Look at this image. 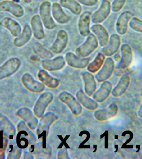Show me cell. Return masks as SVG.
I'll use <instances>...</instances> for the list:
<instances>
[{"instance_id": "1", "label": "cell", "mask_w": 142, "mask_h": 159, "mask_svg": "<svg viewBox=\"0 0 142 159\" xmlns=\"http://www.w3.org/2000/svg\"><path fill=\"white\" fill-rule=\"evenodd\" d=\"M16 142L18 147L25 149L35 143L36 138L24 121H21L17 126Z\"/></svg>"}, {"instance_id": "2", "label": "cell", "mask_w": 142, "mask_h": 159, "mask_svg": "<svg viewBox=\"0 0 142 159\" xmlns=\"http://www.w3.org/2000/svg\"><path fill=\"white\" fill-rule=\"evenodd\" d=\"M58 117L52 112H48L42 117L38 125L37 135L38 139L46 140L48 135L50 127L58 119Z\"/></svg>"}, {"instance_id": "3", "label": "cell", "mask_w": 142, "mask_h": 159, "mask_svg": "<svg viewBox=\"0 0 142 159\" xmlns=\"http://www.w3.org/2000/svg\"><path fill=\"white\" fill-rule=\"evenodd\" d=\"M98 42L96 36L90 33L88 36L86 41L75 50L77 56L85 58L89 56L98 48Z\"/></svg>"}, {"instance_id": "4", "label": "cell", "mask_w": 142, "mask_h": 159, "mask_svg": "<svg viewBox=\"0 0 142 159\" xmlns=\"http://www.w3.org/2000/svg\"><path fill=\"white\" fill-rule=\"evenodd\" d=\"M51 3L49 1H44L39 8V15L42 23L47 29L51 30L56 27V24L51 15Z\"/></svg>"}, {"instance_id": "5", "label": "cell", "mask_w": 142, "mask_h": 159, "mask_svg": "<svg viewBox=\"0 0 142 159\" xmlns=\"http://www.w3.org/2000/svg\"><path fill=\"white\" fill-rule=\"evenodd\" d=\"M53 99L52 93L45 92L41 95L33 108V112L37 118H41L44 115L46 109Z\"/></svg>"}, {"instance_id": "6", "label": "cell", "mask_w": 142, "mask_h": 159, "mask_svg": "<svg viewBox=\"0 0 142 159\" xmlns=\"http://www.w3.org/2000/svg\"><path fill=\"white\" fill-rule=\"evenodd\" d=\"M21 61L18 58H12L0 66V80L12 76L19 70Z\"/></svg>"}, {"instance_id": "7", "label": "cell", "mask_w": 142, "mask_h": 159, "mask_svg": "<svg viewBox=\"0 0 142 159\" xmlns=\"http://www.w3.org/2000/svg\"><path fill=\"white\" fill-rule=\"evenodd\" d=\"M59 98L61 102L68 107L74 115L79 116L82 113V108L81 104L71 93L63 92L59 94Z\"/></svg>"}, {"instance_id": "8", "label": "cell", "mask_w": 142, "mask_h": 159, "mask_svg": "<svg viewBox=\"0 0 142 159\" xmlns=\"http://www.w3.org/2000/svg\"><path fill=\"white\" fill-rule=\"evenodd\" d=\"M112 6L108 0H103L100 7L91 16V20L95 24H99L105 20L110 14Z\"/></svg>"}, {"instance_id": "9", "label": "cell", "mask_w": 142, "mask_h": 159, "mask_svg": "<svg viewBox=\"0 0 142 159\" xmlns=\"http://www.w3.org/2000/svg\"><path fill=\"white\" fill-rule=\"evenodd\" d=\"M21 80L24 87L30 92L39 93L44 91L45 86L42 82H38L30 74L26 73L22 76Z\"/></svg>"}, {"instance_id": "10", "label": "cell", "mask_w": 142, "mask_h": 159, "mask_svg": "<svg viewBox=\"0 0 142 159\" xmlns=\"http://www.w3.org/2000/svg\"><path fill=\"white\" fill-rule=\"evenodd\" d=\"M68 40L67 32L64 30H60L57 33L55 41L52 45L51 51L55 54L61 53L67 46Z\"/></svg>"}, {"instance_id": "11", "label": "cell", "mask_w": 142, "mask_h": 159, "mask_svg": "<svg viewBox=\"0 0 142 159\" xmlns=\"http://www.w3.org/2000/svg\"><path fill=\"white\" fill-rule=\"evenodd\" d=\"M121 44L120 36L117 34H112L109 38L108 43L101 50V52L105 56H113L119 50Z\"/></svg>"}, {"instance_id": "12", "label": "cell", "mask_w": 142, "mask_h": 159, "mask_svg": "<svg viewBox=\"0 0 142 159\" xmlns=\"http://www.w3.org/2000/svg\"><path fill=\"white\" fill-rule=\"evenodd\" d=\"M114 69V61L112 58H107L102 69L96 75L97 81L98 82H102L107 80L110 77Z\"/></svg>"}, {"instance_id": "13", "label": "cell", "mask_w": 142, "mask_h": 159, "mask_svg": "<svg viewBox=\"0 0 142 159\" xmlns=\"http://www.w3.org/2000/svg\"><path fill=\"white\" fill-rule=\"evenodd\" d=\"M133 15L130 11H127L121 13L116 24V29L120 35H124L127 33L130 21Z\"/></svg>"}, {"instance_id": "14", "label": "cell", "mask_w": 142, "mask_h": 159, "mask_svg": "<svg viewBox=\"0 0 142 159\" xmlns=\"http://www.w3.org/2000/svg\"><path fill=\"white\" fill-rule=\"evenodd\" d=\"M65 59L69 66L76 69L85 68L90 61L89 59L80 57L71 52H67L65 55Z\"/></svg>"}, {"instance_id": "15", "label": "cell", "mask_w": 142, "mask_h": 159, "mask_svg": "<svg viewBox=\"0 0 142 159\" xmlns=\"http://www.w3.org/2000/svg\"><path fill=\"white\" fill-rule=\"evenodd\" d=\"M17 115L26 123L27 125L31 130H35L38 127V119L34 116L33 112L29 108H21L17 112Z\"/></svg>"}, {"instance_id": "16", "label": "cell", "mask_w": 142, "mask_h": 159, "mask_svg": "<svg viewBox=\"0 0 142 159\" xmlns=\"http://www.w3.org/2000/svg\"><path fill=\"white\" fill-rule=\"evenodd\" d=\"M66 61L63 57H57L51 60H45L42 61V66L43 68L49 71H58L62 69L65 66Z\"/></svg>"}, {"instance_id": "17", "label": "cell", "mask_w": 142, "mask_h": 159, "mask_svg": "<svg viewBox=\"0 0 142 159\" xmlns=\"http://www.w3.org/2000/svg\"><path fill=\"white\" fill-rule=\"evenodd\" d=\"M91 16L89 12L86 11L83 13L79 18L78 27L79 33L82 37H87L91 33Z\"/></svg>"}, {"instance_id": "18", "label": "cell", "mask_w": 142, "mask_h": 159, "mask_svg": "<svg viewBox=\"0 0 142 159\" xmlns=\"http://www.w3.org/2000/svg\"><path fill=\"white\" fill-rule=\"evenodd\" d=\"M121 57L118 67L124 69L130 66L133 61V50L128 44H124L121 48Z\"/></svg>"}, {"instance_id": "19", "label": "cell", "mask_w": 142, "mask_h": 159, "mask_svg": "<svg viewBox=\"0 0 142 159\" xmlns=\"http://www.w3.org/2000/svg\"><path fill=\"white\" fill-rule=\"evenodd\" d=\"M91 29L97 37L100 45L106 46L109 41V35L106 28L100 24H95L91 26Z\"/></svg>"}, {"instance_id": "20", "label": "cell", "mask_w": 142, "mask_h": 159, "mask_svg": "<svg viewBox=\"0 0 142 159\" xmlns=\"http://www.w3.org/2000/svg\"><path fill=\"white\" fill-rule=\"evenodd\" d=\"M0 23L13 37L16 38L21 33L22 29L21 25L17 21L11 18L5 17Z\"/></svg>"}, {"instance_id": "21", "label": "cell", "mask_w": 142, "mask_h": 159, "mask_svg": "<svg viewBox=\"0 0 142 159\" xmlns=\"http://www.w3.org/2000/svg\"><path fill=\"white\" fill-rule=\"evenodd\" d=\"M0 130L3 135L9 139H13L16 134V129L10 120L4 115L0 113Z\"/></svg>"}, {"instance_id": "22", "label": "cell", "mask_w": 142, "mask_h": 159, "mask_svg": "<svg viewBox=\"0 0 142 159\" xmlns=\"http://www.w3.org/2000/svg\"><path fill=\"white\" fill-rule=\"evenodd\" d=\"M0 10L8 12L17 18L23 17L24 14V9L21 6L11 2H3L0 4Z\"/></svg>"}, {"instance_id": "23", "label": "cell", "mask_w": 142, "mask_h": 159, "mask_svg": "<svg viewBox=\"0 0 142 159\" xmlns=\"http://www.w3.org/2000/svg\"><path fill=\"white\" fill-rule=\"evenodd\" d=\"M32 33L34 38L38 40H42L45 37V34L40 16L35 15L31 19Z\"/></svg>"}, {"instance_id": "24", "label": "cell", "mask_w": 142, "mask_h": 159, "mask_svg": "<svg viewBox=\"0 0 142 159\" xmlns=\"http://www.w3.org/2000/svg\"><path fill=\"white\" fill-rule=\"evenodd\" d=\"M51 13L54 19L60 24H66L70 20V17L64 12L60 3L57 2L52 5Z\"/></svg>"}, {"instance_id": "25", "label": "cell", "mask_w": 142, "mask_h": 159, "mask_svg": "<svg viewBox=\"0 0 142 159\" xmlns=\"http://www.w3.org/2000/svg\"><path fill=\"white\" fill-rule=\"evenodd\" d=\"M38 77L43 84L50 88H57L60 84V82L59 79L50 76L44 70H39L38 72Z\"/></svg>"}, {"instance_id": "26", "label": "cell", "mask_w": 142, "mask_h": 159, "mask_svg": "<svg viewBox=\"0 0 142 159\" xmlns=\"http://www.w3.org/2000/svg\"><path fill=\"white\" fill-rule=\"evenodd\" d=\"M32 31L29 25H25L23 28L21 33L18 36L16 37L13 41L15 46L21 48L26 45L31 38Z\"/></svg>"}, {"instance_id": "27", "label": "cell", "mask_w": 142, "mask_h": 159, "mask_svg": "<svg viewBox=\"0 0 142 159\" xmlns=\"http://www.w3.org/2000/svg\"><path fill=\"white\" fill-rule=\"evenodd\" d=\"M83 80L85 84V93L88 96L91 97L97 89V85L95 79L90 73L85 72L82 74Z\"/></svg>"}, {"instance_id": "28", "label": "cell", "mask_w": 142, "mask_h": 159, "mask_svg": "<svg viewBox=\"0 0 142 159\" xmlns=\"http://www.w3.org/2000/svg\"><path fill=\"white\" fill-rule=\"evenodd\" d=\"M112 89V85L108 82H103L100 88L93 94L94 100L98 103H102L108 97Z\"/></svg>"}, {"instance_id": "29", "label": "cell", "mask_w": 142, "mask_h": 159, "mask_svg": "<svg viewBox=\"0 0 142 159\" xmlns=\"http://www.w3.org/2000/svg\"><path fill=\"white\" fill-rule=\"evenodd\" d=\"M76 97L80 103L86 109L94 111L98 108L97 102L88 97L82 91H78L76 93Z\"/></svg>"}, {"instance_id": "30", "label": "cell", "mask_w": 142, "mask_h": 159, "mask_svg": "<svg viewBox=\"0 0 142 159\" xmlns=\"http://www.w3.org/2000/svg\"><path fill=\"white\" fill-rule=\"evenodd\" d=\"M117 113L116 106L112 105L106 109H100L96 111L94 114L95 118L98 121H103L108 120L114 116Z\"/></svg>"}, {"instance_id": "31", "label": "cell", "mask_w": 142, "mask_h": 159, "mask_svg": "<svg viewBox=\"0 0 142 159\" xmlns=\"http://www.w3.org/2000/svg\"><path fill=\"white\" fill-rule=\"evenodd\" d=\"M62 7L69 10L75 15H79L82 11V7L77 0H60Z\"/></svg>"}, {"instance_id": "32", "label": "cell", "mask_w": 142, "mask_h": 159, "mask_svg": "<svg viewBox=\"0 0 142 159\" xmlns=\"http://www.w3.org/2000/svg\"><path fill=\"white\" fill-rule=\"evenodd\" d=\"M39 143L31 145V153L34 155H42L50 156L52 152V148L46 143Z\"/></svg>"}, {"instance_id": "33", "label": "cell", "mask_w": 142, "mask_h": 159, "mask_svg": "<svg viewBox=\"0 0 142 159\" xmlns=\"http://www.w3.org/2000/svg\"><path fill=\"white\" fill-rule=\"evenodd\" d=\"M105 60V56L102 53H99L94 60L89 63L87 66L88 71L92 73H95L99 71L103 66Z\"/></svg>"}, {"instance_id": "34", "label": "cell", "mask_w": 142, "mask_h": 159, "mask_svg": "<svg viewBox=\"0 0 142 159\" xmlns=\"http://www.w3.org/2000/svg\"><path fill=\"white\" fill-rule=\"evenodd\" d=\"M34 50L36 54L42 59L48 60L53 57V55L52 53L43 47L39 43L34 45Z\"/></svg>"}, {"instance_id": "35", "label": "cell", "mask_w": 142, "mask_h": 159, "mask_svg": "<svg viewBox=\"0 0 142 159\" xmlns=\"http://www.w3.org/2000/svg\"><path fill=\"white\" fill-rule=\"evenodd\" d=\"M129 25L135 31L142 33V20L137 17H133L130 21Z\"/></svg>"}, {"instance_id": "36", "label": "cell", "mask_w": 142, "mask_h": 159, "mask_svg": "<svg viewBox=\"0 0 142 159\" xmlns=\"http://www.w3.org/2000/svg\"><path fill=\"white\" fill-rule=\"evenodd\" d=\"M126 0H113L112 5V10L117 13L121 10L126 4Z\"/></svg>"}, {"instance_id": "37", "label": "cell", "mask_w": 142, "mask_h": 159, "mask_svg": "<svg viewBox=\"0 0 142 159\" xmlns=\"http://www.w3.org/2000/svg\"><path fill=\"white\" fill-rule=\"evenodd\" d=\"M8 141L6 138L0 139V159H4L5 152L7 149Z\"/></svg>"}, {"instance_id": "38", "label": "cell", "mask_w": 142, "mask_h": 159, "mask_svg": "<svg viewBox=\"0 0 142 159\" xmlns=\"http://www.w3.org/2000/svg\"><path fill=\"white\" fill-rule=\"evenodd\" d=\"M22 150L20 148H15L12 152L9 154L8 159H19Z\"/></svg>"}, {"instance_id": "39", "label": "cell", "mask_w": 142, "mask_h": 159, "mask_svg": "<svg viewBox=\"0 0 142 159\" xmlns=\"http://www.w3.org/2000/svg\"><path fill=\"white\" fill-rule=\"evenodd\" d=\"M80 4L86 7H93L98 3V0H77Z\"/></svg>"}, {"instance_id": "40", "label": "cell", "mask_w": 142, "mask_h": 159, "mask_svg": "<svg viewBox=\"0 0 142 159\" xmlns=\"http://www.w3.org/2000/svg\"><path fill=\"white\" fill-rule=\"evenodd\" d=\"M58 158L69 159V155L67 150L64 148L60 150L58 154Z\"/></svg>"}, {"instance_id": "41", "label": "cell", "mask_w": 142, "mask_h": 159, "mask_svg": "<svg viewBox=\"0 0 142 159\" xmlns=\"http://www.w3.org/2000/svg\"><path fill=\"white\" fill-rule=\"evenodd\" d=\"M121 58L120 56L118 54H117L115 56V59L116 61H118V60H120Z\"/></svg>"}]
</instances>
